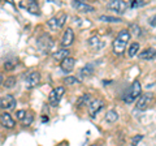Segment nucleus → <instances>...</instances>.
I'll return each mask as SVG.
<instances>
[{"label":"nucleus","instance_id":"nucleus-1","mask_svg":"<svg viewBox=\"0 0 156 146\" xmlns=\"http://www.w3.org/2000/svg\"><path fill=\"white\" fill-rule=\"evenodd\" d=\"M130 37L131 34L129 30H121L119 34H117L116 39L113 41V52L116 55H122L125 48H126V45H128V42L130 41Z\"/></svg>","mask_w":156,"mask_h":146},{"label":"nucleus","instance_id":"nucleus-2","mask_svg":"<svg viewBox=\"0 0 156 146\" xmlns=\"http://www.w3.org/2000/svg\"><path fill=\"white\" fill-rule=\"evenodd\" d=\"M142 94V86H140V82L138 80H135L133 84L130 85L129 90L125 93V95L122 97V99L125 103H131V102H134L138 97H140Z\"/></svg>","mask_w":156,"mask_h":146},{"label":"nucleus","instance_id":"nucleus-3","mask_svg":"<svg viewBox=\"0 0 156 146\" xmlns=\"http://www.w3.org/2000/svg\"><path fill=\"white\" fill-rule=\"evenodd\" d=\"M37 47L42 53H48L53 47V39L48 34H42L37 39Z\"/></svg>","mask_w":156,"mask_h":146},{"label":"nucleus","instance_id":"nucleus-4","mask_svg":"<svg viewBox=\"0 0 156 146\" xmlns=\"http://www.w3.org/2000/svg\"><path fill=\"white\" fill-rule=\"evenodd\" d=\"M65 93V87L64 86H57L55 89L51 90L50 95H48V103L52 107H57V104L60 103V100L62 98V95Z\"/></svg>","mask_w":156,"mask_h":146},{"label":"nucleus","instance_id":"nucleus-5","mask_svg":"<svg viewBox=\"0 0 156 146\" xmlns=\"http://www.w3.org/2000/svg\"><path fill=\"white\" fill-rule=\"evenodd\" d=\"M130 2H126V0H112L107 4V8L113 11L116 13H124L126 9L130 8Z\"/></svg>","mask_w":156,"mask_h":146},{"label":"nucleus","instance_id":"nucleus-6","mask_svg":"<svg viewBox=\"0 0 156 146\" xmlns=\"http://www.w3.org/2000/svg\"><path fill=\"white\" fill-rule=\"evenodd\" d=\"M66 13H60L58 16H55L50 18V20L47 21V25L50 26V29H52V30H58V29H61L62 26L65 25L66 22Z\"/></svg>","mask_w":156,"mask_h":146},{"label":"nucleus","instance_id":"nucleus-7","mask_svg":"<svg viewBox=\"0 0 156 146\" xmlns=\"http://www.w3.org/2000/svg\"><path fill=\"white\" fill-rule=\"evenodd\" d=\"M152 99H154V97H152V94H150V93H146V94H143V95H140L139 99H138V102H136L135 108L138 110V111H144V110H147L148 107L151 106V103H152Z\"/></svg>","mask_w":156,"mask_h":146},{"label":"nucleus","instance_id":"nucleus-8","mask_svg":"<svg viewBox=\"0 0 156 146\" xmlns=\"http://www.w3.org/2000/svg\"><path fill=\"white\" fill-rule=\"evenodd\" d=\"M39 82H41V73L37 72V71L29 73L27 77H26V80H25V84H26L27 89H33V87L38 86Z\"/></svg>","mask_w":156,"mask_h":146},{"label":"nucleus","instance_id":"nucleus-9","mask_svg":"<svg viewBox=\"0 0 156 146\" xmlns=\"http://www.w3.org/2000/svg\"><path fill=\"white\" fill-rule=\"evenodd\" d=\"M103 107H104V100L103 99H92V102L89 106V115L91 116V118H95L96 114H99Z\"/></svg>","mask_w":156,"mask_h":146},{"label":"nucleus","instance_id":"nucleus-10","mask_svg":"<svg viewBox=\"0 0 156 146\" xmlns=\"http://www.w3.org/2000/svg\"><path fill=\"white\" fill-rule=\"evenodd\" d=\"M72 5H73V8H74L76 11L81 12V13H92V12H95V8L92 5H90V4L85 3V2H77V0H74V2L72 3Z\"/></svg>","mask_w":156,"mask_h":146},{"label":"nucleus","instance_id":"nucleus-11","mask_svg":"<svg viewBox=\"0 0 156 146\" xmlns=\"http://www.w3.org/2000/svg\"><path fill=\"white\" fill-rule=\"evenodd\" d=\"M20 5L22 8H25L27 12H30L31 14H37L39 16L41 14V9H39V5L37 2H34V0H29V2H21L20 3Z\"/></svg>","mask_w":156,"mask_h":146},{"label":"nucleus","instance_id":"nucleus-12","mask_svg":"<svg viewBox=\"0 0 156 146\" xmlns=\"http://www.w3.org/2000/svg\"><path fill=\"white\" fill-rule=\"evenodd\" d=\"M0 124H2L4 128L12 129V128H14V125H16V121H14V119L12 118L11 114L3 112L2 115H0Z\"/></svg>","mask_w":156,"mask_h":146},{"label":"nucleus","instance_id":"nucleus-13","mask_svg":"<svg viewBox=\"0 0 156 146\" xmlns=\"http://www.w3.org/2000/svg\"><path fill=\"white\" fill-rule=\"evenodd\" d=\"M16 106V99H14V97L8 94V95H4L0 98V107L4 110H11L13 107Z\"/></svg>","mask_w":156,"mask_h":146},{"label":"nucleus","instance_id":"nucleus-14","mask_svg":"<svg viewBox=\"0 0 156 146\" xmlns=\"http://www.w3.org/2000/svg\"><path fill=\"white\" fill-rule=\"evenodd\" d=\"M73 42H74V33H73V30L70 27H68L64 31V34H62L61 46L62 47H69V46L73 45Z\"/></svg>","mask_w":156,"mask_h":146},{"label":"nucleus","instance_id":"nucleus-15","mask_svg":"<svg viewBox=\"0 0 156 146\" xmlns=\"http://www.w3.org/2000/svg\"><path fill=\"white\" fill-rule=\"evenodd\" d=\"M74 67H76V59H74V57H70V56L66 57V59H64L61 61V64H60V68L65 73L72 72L73 69H74Z\"/></svg>","mask_w":156,"mask_h":146},{"label":"nucleus","instance_id":"nucleus-16","mask_svg":"<svg viewBox=\"0 0 156 146\" xmlns=\"http://www.w3.org/2000/svg\"><path fill=\"white\" fill-rule=\"evenodd\" d=\"M155 56H156V50L152 48V47L146 48V50H143L142 52L139 53V57L140 59H143V60H151V59H154Z\"/></svg>","mask_w":156,"mask_h":146},{"label":"nucleus","instance_id":"nucleus-17","mask_svg":"<svg viewBox=\"0 0 156 146\" xmlns=\"http://www.w3.org/2000/svg\"><path fill=\"white\" fill-rule=\"evenodd\" d=\"M69 50L68 48H60V50H57L55 53H52V57L55 60H64V59H66V57H69Z\"/></svg>","mask_w":156,"mask_h":146},{"label":"nucleus","instance_id":"nucleus-18","mask_svg":"<svg viewBox=\"0 0 156 146\" xmlns=\"http://www.w3.org/2000/svg\"><path fill=\"white\" fill-rule=\"evenodd\" d=\"M91 102H92L91 95L90 94H83V95H81L80 98H78L76 104H77V107H85V106L89 107Z\"/></svg>","mask_w":156,"mask_h":146},{"label":"nucleus","instance_id":"nucleus-19","mask_svg":"<svg viewBox=\"0 0 156 146\" xmlns=\"http://www.w3.org/2000/svg\"><path fill=\"white\" fill-rule=\"evenodd\" d=\"M92 73H94V65L92 64H86L80 71V76L81 77H87V76H91Z\"/></svg>","mask_w":156,"mask_h":146},{"label":"nucleus","instance_id":"nucleus-20","mask_svg":"<svg viewBox=\"0 0 156 146\" xmlns=\"http://www.w3.org/2000/svg\"><path fill=\"white\" fill-rule=\"evenodd\" d=\"M138 51H139V43L138 42L130 43V46L128 48V56L129 57H133V56H135L136 53H138Z\"/></svg>","mask_w":156,"mask_h":146},{"label":"nucleus","instance_id":"nucleus-21","mask_svg":"<svg viewBox=\"0 0 156 146\" xmlns=\"http://www.w3.org/2000/svg\"><path fill=\"white\" fill-rule=\"evenodd\" d=\"M117 120H119V114H117L115 110H111V111L107 112V115H105V121L107 123H116Z\"/></svg>","mask_w":156,"mask_h":146},{"label":"nucleus","instance_id":"nucleus-22","mask_svg":"<svg viewBox=\"0 0 156 146\" xmlns=\"http://www.w3.org/2000/svg\"><path fill=\"white\" fill-rule=\"evenodd\" d=\"M17 84V78L14 76H11V77H8V78L3 82V86L5 87V89H12V87Z\"/></svg>","mask_w":156,"mask_h":146},{"label":"nucleus","instance_id":"nucleus-23","mask_svg":"<svg viewBox=\"0 0 156 146\" xmlns=\"http://www.w3.org/2000/svg\"><path fill=\"white\" fill-rule=\"evenodd\" d=\"M99 20L103 21V22H109V24H119V22H121V18L113 17V16H100Z\"/></svg>","mask_w":156,"mask_h":146},{"label":"nucleus","instance_id":"nucleus-24","mask_svg":"<svg viewBox=\"0 0 156 146\" xmlns=\"http://www.w3.org/2000/svg\"><path fill=\"white\" fill-rule=\"evenodd\" d=\"M64 84H66V85H80L81 80H78L74 76H68L64 78Z\"/></svg>","mask_w":156,"mask_h":146},{"label":"nucleus","instance_id":"nucleus-25","mask_svg":"<svg viewBox=\"0 0 156 146\" xmlns=\"http://www.w3.org/2000/svg\"><path fill=\"white\" fill-rule=\"evenodd\" d=\"M87 43H89V46L91 47H94V48H98L99 47V43H100V38L95 35V37H91L89 41H87Z\"/></svg>","mask_w":156,"mask_h":146},{"label":"nucleus","instance_id":"nucleus-26","mask_svg":"<svg viewBox=\"0 0 156 146\" xmlns=\"http://www.w3.org/2000/svg\"><path fill=\"white\" fill-rule=\"evenodd\" d=\"M16 65H17V60H8V61L4 63V69L5 71H12V69L16 68Z\"/></svg>","mask_w":156,"mask_h":146},{"label":"nucleus","instance_id":"nucleus-27","mask_svg":"<svg viewBox=\"0 0 156 146\" xmlns=\"http://www.w3.org/2000/svg\"><path fill=\"white\" fill-rule=\"evenodd\" d=\"M142 140H143V134H135L134 137L131 138L130 145H131V146H138V144H139Z\"/></svg>","mask_w":156,"mask_h":146},{"label":"nucleus","instance_id":"nucleus-28","mask_svg":"<svg viewBox=\"0 0 156 146\" xmlns=\"http://www.w3.org/2000/svg\"><path fill=\"white\" fill-rule=\"evenodd\" d=\"M130 34H133V35H139L140 34V27L136 25V24H133V25H130Z\"/></svg>","mask_w":156,"mask_h":146},{"label":"nucleus","instance_id":"nucleus-29","mask_svg":"<svg viewBox=\"0 0 156 146\" xmlns=\"http://www.w3.org/2000/svg\"><path fill=\"white\" fill-rule=\"evenodd\" d=\"M33 123V115L30 114V112H27L26 114V116L23 118V120H22V124L23 125H30Z\"/></svg>","mask_w":156,"mask_h":146},{"label":"nucleus","instance_id":"nucleus-30","mask_svg":"<svg viewBox=\"0 0 156 146\" xmlns=\"http://www.w3.org/2000/svg\"><path fill=\"white\" fill-rule=\"evenodd\" d=\"M147 4V2H139V0H134V2H131L130 4V8H136V7H143Z\"/></svg>","mask_w":156,"mask_h":146},{"label":"nucleus","instance_id":"nucleus-31","mask_svg":"<svg viewBox=\"0 0 156 146\" xmlns=\"http://www.w3.org/2000/svg\"><path fill=\"white\" fill-rule=\"evenodd\" d=\"M26 111L25 110H20V111H17V112H16V116H17V119L18 120H23V118H25V116H26Z\"/></svg>","mask_w":156,"mask_h":146},{"label":"nucleus","instance_id":"nucleus-32","mask_svg":"<svg viewBox=\"0 0 156 146\" xmlns=\"http://www.w3.org/2000/svg\"><path fill=\"white\" fill-rule=\"evenodd\" d=\"M148 24L151 26H156V16H154V17H151L150 20H148Z\"/></svg>","mask_w":156,"mask_h":146},{"label":"nucleus","instance_id":"nucleus-33","mask_svg":"<svg viewBox=\"0 0 156 146\" xmlns=\"http://www.w3.org/2000/svg\"><path fill=\"white\" fill-rule=\"evenodd\" d=\"M0 85H3V76H0Z\"/></svg>","mask_w":156,"mask_h":146},{"label":"nucleus","instance_id":"nucleus-34","mask_svg":"<svg viewBox=\"0 0 156 146\" xmlns=\"http://www.w3.org/2000/svg\"><path fill=\"white\" fill-rule=\"evenodd\" d=\"M91 146H98V145H95V144H94V145H91Z\"/></svg>","mask_w":156,"mask_h":146}]
</instances>
